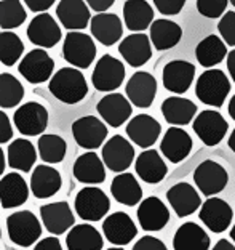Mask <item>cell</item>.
I'll return each instance as SVG.
<instances>
[{
    "label": "cell",
    "instance_id": "38",
    "mask_svg": "<svg viewBox=\"0 0 235 250\" xmlns=\"http://www.w3.org/2000/svg\"><path fill=\"white\" fill-rule=\"evenodd\" d=\"M37 151L34 145L26 138L13 140L8 146L7 162L11 168L20 170L22 173H29L32 167L36 166Z\"/></svg>",
    "mask_w": 235,
    "mask_h": 250
},
{
    "label": "cell",
    "instance_id": "8",
    "mask_svg": "<svg viewBox=\"0 0 235 250\" xmlns=\"http://www.w3.org/2000/svg\"><path fill=\"white\" fill-rule=\"evenodd\" d=\"M194 181L203 196L211 197L226 189L229 183V173L219 162L206 159L202 164H198V167L194 172Z\"/></svg>",
    "mask_w": 235,
    "mask_h": 250
},
{
    "label": "cell",
    "instance_id": "37",
    "mask_svg": "<svg viewBox=\"0 0 235 250\" xmlns=\"http://www.w3.org/2000/svg\"><path fill=\"white\" fill-rule=\"evenodd\" d=\"M227 43L222 41V37H217L215 34L202 39L196 48V58L198 64L206 69L219 64L222 60L227 58Z\"/></svg>",
    "mask_w": 235,
    "mask_h": 250
},
{
    "label": "cell",
    "instance_id": "59",
    "mask_svg": "<svg viewBox=\"0 0 235 250\" xmlns=\"http://www.w3.org/2000/svg\"><path fill=\"white\" fill-rule=\"evenodd\" d=\"M0 237H2V229H0Z\"/></svg>",
    "mask_w": 235,
    "mask_h": 250
},
{
    "label": "cell",
    "instance_id": "11",
    "mask_svg": "<svg viewBox=\"0 0 235 250\" xmlns=\"http://www.w3.org/2000/svg\"><path fill=\"white\" fill-rule=\"evenodd\" d=\"M106 122L95 116H83L72 124V135L76 143L83 149H98L107 138Z\"/></svg>",
    "mask_w": 235,
    "mask_h": 250
},
{
    "label": "cell",
    "instance_id": "27",
    "mask_svg": "<svg viewBox=\"0 0 235 250\" xmlns=\"http://www.w3.org/2000/svg\"><path fill=\"white\" fill-rule=\"evenodd\" d=\"M74 177L83 185H101L106 180V164L95 151L78 156L74 162Z\"/></svg>",
    "mask_w": 235,
    "mask_h": 250
},
{
    "label": "cell",
    "instance_id": "16",
    "mask_svg": "<svg viewBox=\"0 0 235 250\" xmlns=\"http://www.w3.org/2000/svg\"><path fill=\"white\" fill-rule=\"evenodd\" d=\"M196 79V66L184 60H173L165 64L162 72L163 87L175 95L186 93Z\"/></svg>",
    "mask_w": 235,
    "mask_h": 250
},
{
    "label": "cell",
    "instance_id": "15",
    "mask_svg": "<svg viewBox=\"0 0 235 250\" xmlns=\"http://www.w3.org/2000/svg\"><path fill=\"white\" fill-rule=\"evenodd\" d=\"M127 98L131 101V104L141 109L151 107L157 95V81L151 72L137 71L130 77L125 87Z\"/></svg>",
    "mask_w": 235,
    "mask_h": 250
},
{
    "label": "cell",
    "instance_id": "30",
    "mask_svg": "<svg viewBox=\"0 0 235 250\" xmlns=\"http://www.w3.org/2000/svg\"><path fill=\"white\" fill-rule=\"evenodd\" d=\"M62 178L56 168L50 167V164H42L34 168L31 175V191L37 199L53 197L61 189Z\"/></svg>",
    "mask_w": 235,
    "mask_h": 250
},
{
    "label": "cell",
    "instance_id": "31",
    "mask_svg": "<svg viewBox=\"0 0 235 250\" xmlns=\"http://www.w3.org/2000/svg\"><path fill=\"white\" fill-rule=\"evenodd\" d=\"M210 244L211 239L208 232L196 221L182 223L173 236L175 250H208Z\"/></svg>",
    "mask_w": 235,
    "mask_h": 250
},
{
    "label": "cell",
    "instance_id": "6",
    "mask_svg": "<svg viewBox=\"0 0 235 250\" xmlns=\"http://www.w3.org/2000/svg\"><path fill=\"white\" fill-rule=\"evenodd\" d=\"M125 81V66L123 62L114 58L112 55H102L96 62L93 74H91V83L98 92L111 93L117 90Z\"/></svg>",
    "mask_w": 235,
    "mask_h": 250
},
{
    "label": "cell",
    "instance_id": "3",
    "mask_svg": "<svg viewBox=\"0 0 235 250\" xmlns=\"http://www.w3.org/2000/svg\"><path fill=\"white\" fill-rule=\"evenodd\" d=\"M62 58L78 69H88L96 58L93 37L80 31H69L62 42Z\"/></svg>",
    "mask_w": 235,
    "mask_h": 250
},
{
    "label": "cell",
    "instance_id": "13",
    "mask_svg": "<svg viewBox=\"0 0 235 250\" xmlns=\"http://www.w3.org/2000/svg\"><path fill=\"white\" fill-rule=\"evenodd\" d=\"M232 217H234L232 207L221 197H208L202 204L198 212L200 221L211 232H216V234H221V232H224L231 226Z\"/></svg>",
    "mask_w": 235,
    "mask_h": 250
},
{
    "label": "cell",
    "instance_id": "51",
    "mask_svg": "<svg viewBox=\"0 0 235 250\" xmlns=\"http://www.w3.org/2000/svg\"><path fill=\"white\" fill-rule=\"evenodd\" d=\"M226 61H227V71H229V74H231V79L235 83V48L232 50V52L227 53Z\"/></svg>",
    "mask_w": 235,
    "mask_h": 250
},
{
    "label": "cell",
    "instance_id": "56",
    "mask_svg": "<svg viewBox=\"0 0 235 250\" xmlns=\"http://www.w3.org/2000/svg\"><path fill=\"white\" fill-rule=\"evenodd\" d=\"M231 239H232L234 244H235V223H234V228L231 229Z\"/></svg>",
    "mask_w": 235,
    "mask_h": 250
},
{
    "label": "cell",
    "instance_id": "19",
    "mask_svg": "<svg viewBox=\"0 0 235 250\" xmlns=\"http://www.w3.org/2000/svg\"><path fill=\"white\" fill-rule=\"evenodd\" d=\"M40 218L48 232L55 236L64 234L76 223V217L71 206L66 201L50 202L40 207Z\"/></svg>",
    "mask_w": 235,
    "mask_h": 250
},
{
    "label": "cell",
    "instance_id": "45",
    "mask_svg": "<svg viewBox=\"0 0 235 250\" xmlns=\"http://www.w3.org/2000/svg\"><path fill=\"white\" fill-rule=\"evenodd\" d=\"M154 5L162 15L175 16L179 15L181 10L184 8L186 0H154Z\"/></svg>",
    "mask_w": 235,
    "mask_h": 250
},
{
    "label": "cell",
    "instance_id": "24",
    "mask_svg": "<svg viewBox=\"0 0 235 250\" xmlns=\"http://www.w3.org/2000/svg\"><path fill=\"white\" fill-rule=\"evenodd\" d=\"M118 53L131 67H141L152 58V42L146 34H130L118 45Z\"/></svg>",
    "mask_w": 235,
    "mask_h": 250
},
{
    "label": "cell",
    "instance_id": "40",
    "mask_svg": "<svg viewBox=\"0 0 235 250\" xmlns=\"http://www.w3.org/2000/svg\"><path fill=\"white\" fill-rule=\"evenodd\" d=\"M24 98L22 83L8 72L0 74V107L10 109L16 107Z\"/></svg>",
    "mask_w": 235,
    "mask_h": 250
},
{
    "label": "cell",
    "instance_id": "12",
    "mask_svg": "<svg viewBox=\"0 0 235 250\" xmlns=\"http://www.w3.org/2000/svg\"><path fill=\"white\" fill-rule=\"evenodd\" d=\"M192 128L196 135L206 146L219 145L229 130V124L221 112L206 109L202 111L192 122Z\"/></svg>",
    "mask_w": 235,
    "mask_h": 250
},
{
    "label": "cell",
    "instance_id": "32",
    "mask_svg": "<svg viewBox=\"0 0 235 250\" xmlns=\"http://www.w3.org/2000/svg\"><path fill=\"white\" fill-rule=\"evenodd\" d=\"M160 109H162L165 121L171 125H176V127H184V125L191 124L198 111L194 101L181 98L177 95L165 100Z\"/></svg>",
    "mask_w": 235,
    "mask_h": 250
},
{
    "label": "cell",
    "instance_id": "22",
    "mask_svg": "<svg viewBox=\"0 0 235 250\" xmlns=\"http://www.w3.org/2000/svg\"><path fill=\"white\" fill-rule=\"evenodd\" d=\"M167 199L179 218L189 217L202 207V199H200L197 189L186 181L171 186L167 191Z\"/></svg>",
    "mask_w": 235,
    "mask_h": 250
},
{
    "label": "cell",
    "instance_id": "23",
    "mask_svg": "<svg viewBox=\"0 0 235 250\" xmlns=\"http://www.w3.org/2000/svg\"><path fill=\"white\" fill-rule=\"evenodd\" d=\"M160 151L171 164L182 162L192 151L191 135L184 128L173 125L165 132L162 141H160Z\"/></svg>",
    "mask_w": 235,
    "mask_h": 250
},
{
    "label": "cell",
    "instance_id": "58",
    "mask_svg": "<svg viewBox=\"0 0 235 250\" xmlns=\"http://www.w3.org/2000/svg\"><path fill=\"white\" fill-rule=\"evenodd\" d=\"M229 2H231V3L234 5V8H235V0H229Z\"/></svg>",
    "mask_w": 235,
    "mask_h": 250
},
{
    "label": "cell",
    "instance_id": "53",
    "mask_svg": "<svg viewBox=\"0 0 235 250\" xmlns=\"http://www.w3.org/2000/svg\"><path fill=\"white\" fill-rule=\"evenodd\" d=\"M5 166H7V161H5V152H3L2 147H0V177H2L3 172H5Z\"/></svg>",
    "mask_w": 235,
    "mask_h": 250
},
{
    "label": "cell",
    "instance_id": "43",
    "mask_svg": "<svg viewBox=\"0 0 235 250\" xmlns=\"http://www.w3.org/2000/svg\"><path fill=\"white\" fill-rule=\"evenodd\" d=\"M229 0H197V10L198 13L205 18H221L226 13Z\"/></svg>",
    "mask_w": 235,
    "mask_h": 250
},
{
    "label": "cell",
    "instance_id": "39",
    "mask_svg": "<svg viewBox=\"0 0 235 250\" xmlns=\"http://www.w3.org/2000/svg\"><path fill=\"white\" fill-rule=\"evenodd\" d=\"M39 156L45 164H59L64 161L67 143L58 135H40L37 141Z\"/></svg>",
    "mask_w": 235,
    "mask_h": 250
},
{
    "label": "cell",
    "instance_id": "36",
    "mask_svg": "<svg viewBox=\"0 0 235 250\" xmlns=\"http://www.w3.org/2000/svg\"><path fill=\"white\" fill-rule=\"evenodd\" d=\"M102 236L88 223L74 225L66 236L67 250H102Z\"/></svg>",
    "mask_w": 235,
    "mask_h": 250
},
{
    "label": "cell",
    "instance_id": "48",
    "mask_svg": "<svg viewBox=\"0 0 235 250\" xmlns=\"http://www.w3.org/2000/svg\"><path fill=\"white\" fill-rule=\"evenodd\" d=\"M22 2L34 13H45L48 8L53 7L56 0H22Z\"/></svg>",
    "mask_w": 235,
    "mask_h": 250
},
{
    "label": "cell",
    "instance_id": "1",
    "mask_svg": "<svg viewBox=\"0 0 235 250\" xmlns=\"http://www.w3.org/2000/svg\"><path fill=\"white\" fill-rule=\"evenodd\" d=\"M50 93L64 104H77L88 95V85L78 67H61L48 82Z\"/></svg>",
    "mask_w": 235,
    "mask_h": 250
},
{
    "label": "cell",
    "instance_id": "14",
    "mask_svg": "<svg viewBox=\"0 0 235 250\" xmlns=\"http://www.w3.org/2000/svg\"><path fill=\"white\" fill-rule=\"evenodd\" d=\"M27 39L40 48H53L61 41V27L48 13H40L27 26Z\"/></svg>",
    "mask_w": 235,
    "mask_h": 250
},
{
    "label": "cell",
    "instance_id": "17",
    "mask_svg": "<svg viewBox=\"0 0 235 250\" xmlns=\"http://www.w3.org/2000/svg\"><path fill=\"white\" fill-rule=\"evenodd\" d=\"M137 221L141 228L147 232L162 231L170 221V210L165 206L162 199L156 196H149L144 201L139 202V207L136 210Z\"/></svg>",
    "mask_w": 235,
    "mask_h": 250
},
{
    "label": "cell",
    "instance_id": "25",
    "mask_svg": "<svg viewBox=\"0 0 235 250\" xmlns=\"http://www.w3.org/2000/svg\"><path fill=\"white\" fill-rule=\"evenodd\" d=\"M90 31L99 43H102L104 47H112L122 39L123 24L116 13L104 11V13H98L91 18Z\"/></svg>",
    "mask_w": 235,
    "mask_h": 250
},
{
    "label": "cell",
    "instance_id": "46",
    "mask_svg": "<svg viewBox=\"0 0 235 250\" xmlns=\"http://www.w3.org/2000/svg\"><path fill=\"white\" fill-rule=\"evenodd\" d=\"M133 250H168V249L163 244V241H160L158 237L142 236L133 246Z\"/></svg>",
    "mask_w": 235,
    "mask_h": 250
},
{
    "label": "cell",
    "instance_id": "20",
    "mask_svg": "<svg viewBox=\"0 0 235 250\" xmlns=\"http://www.w3.org/2000/svg\"><path fill=\"white\" fill-rule=\"evenodd\" d=\"M96 111L107 125L118 128L131 117L133 107H131V101L123 95L111 92L99 100V103L96 104Z\"/></svg>",
    "mask_w": 235,
    "mask_h": 250
},
{
    "label": "cell",
    "instance_id": "33",
    "mask_svg": "<svg viewBox=\"0 0 235 250\" xmlns=\"http://www.w3.org/2000/svg\"><path fill=\"white\" fill-rule=\"evenodd\" d=\"M149 29H151L149 37H151L152 47L160 50V52L176 47L182 39V27L177 22L165 18L154 20Z\"/></svg>",
    "mask_w": 235,
    "mask_h": 250
},
{
    "label": "cell",
    "instance_id": "34",
    "mask_svg": "<svg viewBox=\"0 0 235 250\" xmlns=\"http://www.w3.org/2000/svg\"><path fill=\"white\" fill-rule=\"evenodd\" d=\"M112 197L116 199L118 204L127 207H135L136 204L142 201V188L137 183L135 175L128 172H122L116 175L111 185Z\"/></svg>",
    "mask_w": 235,
    "mask_h": 250
},
{
    "label": "cell",
    "instance_id": "55",
    "mask_svg": "<svg viewBox=\"0 0 235 250\" xmlns=\"http://www.w3.org/2000/svg\"><path fill=\"white\" fill-rule=\"evenodd\" d=\"M227 145H229V147H231V151H234V152H235V128L232 130L231 136H229V140H227Z\"/></svg>",
    "mask_w": 235,
    "mask_h": 250
},
{
    "label": "cell",
    "instance_id": "7",
    "mask_svg": "<svg viewBox=\"0 0 235 250\" xmlns=\"http://www.w3.org/2000/svg\"><path fill=\"white\" fill-rule=\"evenodd\" d=\"M18 71L29 83H43L53 77L55 60L45 48H34L21 60Z\"/></svg>",
    "mask_w": 235,
    "mask_h": 250
},
{
    "label": "cell",
    "instance_id": "49",
    "mask_svg": "<svg viewBox=\"0 0 235 250\" xmlns=\"http://www.w3.org/2000/svg\"><path fill=\"white\" fill-rule=\"evenodd\" d=\"M34 250H62L61 242L56 236H48L42 239L39 244H36V249Z\"/></svg>",
    "mask_w": 235,
    "mask_h": 250
},
{
    "label": "cell",
    "instance_id": "9",
    "mask_svg": "<svg viewBox=\"0 0 235 250\" xmlns=\"http://www.w3.org/2000/svg\"><path fill=\"white\" fill-rule=\"evenodd\" d=\"M13 124L18 132L24 136L42 135L48 125V111L37 101H29L15 111Z\"/></svg>",
    "mask_w": 235,
    "mask_h": 250
},
{
    "label": "cell",
    "instance_id": "42",
    "mask_svg": "<svg viewBox=\"0 0 235 250\" xmlns=\"http://www.w3.org/2000/svg\"><path fill=\"white\" fill-rule=\"evenodd\" d=\"M27 13L21 0H0V27L11 31L26 21Z\"/></svg>",
    "mask_w": 235,
    "mask_h": 250
},
{
    "label": "cell",
    "instance_id": "47",
    "mask_svg": "<svg viewBox=\"0 0 235 250\" xmlns=\"http://www.w3.org/2000/svg\"><path fill=\"white\" fill-rule=\"evenodd\" d=\"M11 138H13V127H11V122L8 116L5 114L3 111H0V145L8 143Z\"/></svg>",
    "mask_w": 235,
    "mask_h": 250
},
{
    "label": "cell",
    "instance_id": "52",
    "mask_svg": "<svg viewBox=\"0 0 235 250\" xmlns=\"http://www.w3.org/2000/svg\"><path fill=\"white\" fill-rule=\"evenodd\" d=\"M211 250H235V244H232L229 239H219Z\"/></svg>",
    "mask_w": 235,
    "mask_h": 250
},
{
    "label": "cell",
    "instance_id": "54",
    "mask_svg": "<svg viewBox=\"0 0 235 250\" xmlns=\"http://www.w3.org/2000/svg\"><path fill=\"white\" fill-rule=\"evenodd\" d=\"M227 111H229V116H231V117L234 119V121H235V95L231 98V101H229Z\"/></svg>",
    "mask_w": 235,
    "mask_h": 250
},
{
    "label": "cell",
    "instance_id": "35",
    "mask_svg": "<svg viewBox=\"0 0 235 250\" xmlns=\"http://www.w3.org/2000/svg\"><path fill=\"white\" fill-rule=\"evenodd\" d=\"M123 21L131 32H142L154 22V8L146 0H127L123 3Z\"/></svg>",
    "mask_w": 235,
    "mask_h": 250
},
{
    "label": "cell",
    "instance_id": "41",
    "mask_svg": "<svg viewBox=\"0 0 235 250\" xmlns=\"http://www.w3.org/2000/svg\"><path fill=\"white\" fill-rule=\"evenodd\" d=\"M24 52V43L18 34L11 31L0 32V62L5 66H15Z\"/></svg>",
    "mask_w": 235,
    "mask_h": 250
},
{
    "label": "cell",
    "instance_id": "50",
    "mask_svg": "<svg viewBox=\"0 0 235 250\" xmlns=\"http://www.w3.org/2000/svg\"><path fill=\"white\" fill-rule=\"evenodd\" d=\"M88 3V7L91 10H95L96 13H104L109 8L116 3V0H85Z\"/></svg>",
    "mask_w": 235,
    "mask_h": 250
},
{
    "label": "cell",
    "instance_id": "57",
    "mask_svg": "<svg viewBox=\"0 0 235 250\" xmlns=\"http://www.w3.org/2000/svg\"><path fill=\"white\" fill-rule=\"evenodd\" d=\"M107 250H125V249H120V246H117V247H112V249H107Z\"/></svg>",
    "mask_w": 235,
    "mask_h": 250
},
{
    "label": "cell",
    "instance_id": "44",
    "mask_svg": "<svg viewBox=\"0 0 235 250\" xmlns=\"http://www.w3.org/2000/svg\"><path fill=\"white\" fill-rule=\"evenodd\" d=\"M217 31L229 47H235V11H226L221 16L217 22Z\"/></svg>",
    "mask_w": 235,
    "mask_h": 250
},
{
    "label": "cell",
    "instance_id": "4",
    "mask_svg": "<svg viewBox=\"0 0 235 250\" xmlns=\"http://www.w3.org/2000/svg\"><path fill=\"white\" fill-rule=\"evenodd\" d=\"M10 241L20 247H31L42 236V225L29 210H20L7 218Z\"/></svg>",
    "mask_w": 235,
    "mask_h": 250
},
{
    "label": "cell",
    "instance_id": "18",
    "mask_svg": "<svg viewBox=\"0 0 235 250\" xmlns=\"http://www.w3.org/2000/svg\"><path fill=\"white\" fill-rule=\"evenodd\" d=\"M160 133L162 125L149 114H137L127 124V136L130 141L142 149H149L156 145Z\"/></svg>",
    "mask_w": 235,
    "mask_h": 250
},
{
    "label": "cell",
    "instance_id": "2",
    "mask_svg": "<svg viewBox=\"0 0 235 250\" xmlns=\"http://www.w3.org/2000/svg\"><path fill=\"white\" fill-rule=\"evenodd\" d=\"M231 93V81L221 69H206L196 82V95L203 104L221 107Z\"/></svg>",
    "mask_w": 235,
    "mask_h": 250
},
{
    "label": "cell",
    "instance_id": "29",
    "mask_svg": "<svg viewBox=\"0 0 235 250\" xmlns=\"http://www.w3.org/2000/svg\"><path fill=\"white\" fill-rule=\"evenodd\" d=\"M29 186L22 175L11 172L0 180V206L3 208H16L27 202Z\"/></svg>",
    "mask_w": 235,
    "mask_h": 250
},
{
    "label": "cell",
    "instance_id": "21",
    "mask_svg": "<svg viewBox=\"0 0 235 250\" xmlns=\"http://www.w3.org/2000/svg\"><path fill=\"white\" fill-rule=\"evenodd\" d=\"M106 239L114 246H127L137 236V228L131 217L125 212H114L102 223Z\"/></svg>",
    "mask_w": 235,
    "mask_h": 250
},
{
    "label": "cell",
    "instance_id": "5",
    "mask_svg": "<svg viewBox=\"0 0 235 250\" xmlns=\"http://www.w3.org/2000/svg\"><path fill=\"white\" fill-rule=\"evenodd\" d=\"M77 215L85 221H99L107 215L111 201L106 192L96 186H87L80 189L74 202Z\"/></svg>",
    "mask_w": 235,
    "mask_h": 250
},
{
    "label": "cell",
    "instance_id": "10",
    "mask_svg": "<svg viewBox=\"0 0 235 250\" xmlns=\"http://www.w3.org/2000/svg\"><path fill=\"white\" fill-rule=\"evenodd\" d=\"M101 159L111 172L122 173L135 161V147L122 135H114L102 145Z\"/></svg>",
    "mask_w": 235,
    "mask_h": 250
},
{
    "label": "cell",
    "instance_id": "28",
    "mask_svg": "<svg viewBox=\"0 0 235 250\" xmlns=\"http://www.w3.org/2000/svg\"><path fill=\"white\" fill-rule=\"evenodd\" d=\"M135 170L137 177L149 185H157L160 181H163L168 173L167 164L156 149L142 151L135 162Z\"/></svg>",
    "mask_w": 235,
    "mask_h": 250
},
{
    "label": "cell",
    "instance_id": "26",
    "mask_svg": "<svg viewBox=\"0 0 235 250\" xmlns=\"http://www.w3.org/2000/svg\"><path fill=\"white\" fill-rule=\"evenodd\" d=\"M56 16L67 31H82L90 21V7L85 0H61L56 7Z\"/></svg>",
    "mask_w": 235,
    "mask_h": 250
}]
</instances>
